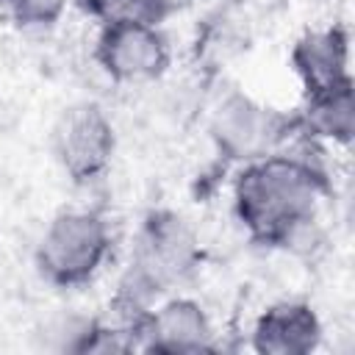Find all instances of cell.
I'll return each instance as SVG.
<instances>
[{"mask_svg":"<svg viewBox=\"0 0 355 355\" xmlns=\"http://www.w3.org/2000/svg\"><path fill=\"white\" fill-rule=\"evenodd\" d=\"M200 263L202 247L191 222L172 208H153L136 230L130 261L111 305L144 313L166 291L191 280Z\"/></svg>","mask_w":355,"mask_h":355,"instance_id":"cell-2","label":"cell"},{"mask_svg":"<svg viewBox=\"0 0 355 355\" xmlns=\"http://www.w3.org/2000/svg\"><path fill=\"white\" fill-rule=\"evenodd\" d=\"M322 319L305 300H280L258 313L250 347L258 355H311L322 344Z\"/></svg>","mask_w":355,"mask_h":355,"instance_id":"cell-8","label":"cell"},{"mask_svg":"<svg viewBox=\"0 0 355 355\" xmlns=\"http://www.w3.org/2000/svg\"><path fill=\"white\" fill-rule=\"evenodd\" d=\"M92 55L114 83H150L164 78L172 64L166 33L161 25L144 22L100 25Z\"/></svg>","mask_w":355,"mask_h":355,"instance_id":"cell-6","label":"cell"},{"mask_svg":"<svg viewBox=\"0 0 355 355\" xmlns=\"http://www.w3.org/2000/svg\"><path fill=\"white\" fill-rule=\"evenodd\" d=\"M139 349L164 355L214 352L216 330L202 302L194 297H166L158 305H150L141 316Z\"/></svg>","mask_w":355,"mask_h":355,"instance_id":"cell-7","label":"cell"},{"mask_svg":"<svg viewBox=\"0 0 355 355\" xmlns=\"http://www.w3.org/2000/svg\"><path fill=\"white\" fill-rule=\"evenodd\" d=\"M111 227L100 211L67 208L58 211L33 252L36 272L55 288H80L92 283L111 255Z\"/></svg>","mask_w":355,"mask_h":355,"instance_id":"cell-3","label":"cell"},{"mask_svg":"<svg viewBox=\"0 0 355 355\" xmlns=\"http://www.w3.org/2000/svg\"><path fill=\"white\" fill-rule=\"evenodd\" d=\"M297 114V128L311 141L352 144L355 139V80L347 78L336 86L305 94Z\"/></svg>","mask_w":355,"mask_h":355,"instance_id":"cell-10","label":"cell"},{"mask_svg":"<svg viewBox=\"0 0 355 355\" xmlns=\"http://www.w3.org/2000/svg\"><path fill=\"white\" fill-rule=\"evenodd\" d=\"M75 6L97 25H161L172 14V0H75Z\"/></svg>","mask_w":355,"mask_h":355,"instance_id":"cell-11","label":"cell"},{"mask_svg":"<svg viewBox=\"0 0 355 355\" xmlns=\"http://www.w3.org/2000/svg\"><path fill=\"white\" fill-rule=\"evenodd\" d=\"M294 133H300L297 114L263 105L241 89L222 94L208 119V136L216 153L239 166L277 153L280 144Z\"/></svg>","mask_w":355,"mask_h":355,"instance_id":"cell-4","label":"cell"},{"mask_svg":"<svg viewBox=\"0 0 355 355\" xmlns=\"http://www.w3.org/2000/svg\"><path fill=\"white\" fill-rule=\"evenodd\" d=\"M67 3L69 0H8L3 8L19 28L39 31V28H53L64 17Z\"/></svg>","mask_w":355,"mask_h":355,"instance_id":"cell-12","label":"cell"},{"mask_svg":"<svg viewBox=\"0 0 355 355\" xmlns=\"http://www.w3.org/2000/svg\"><path fill=\"white\" fill-rule=\"evenodd\" d=\"M6 3H8V0H0V6H6Z\"/></svg>","mask_w":355,"mask_h":355,"instance_id":"cell-13","label":"cell"},{"mask_svg":"<svg viewBox=\"0 0 355 355\" xmlns=\"http://www.w3.org/2000/svg\"><path fill=\"white\" fill-rule=\"evenodd\" d=\"M53 158L75 186L100 180L116 153V130L103 105L92 100L72 103L53 125Z\"/></svg>","mask_w":355,"mask_h":355,"instance_id":"cell-5","label":"cell"},{"mask_svg":"<svg viewBox=\"0 0 355 355\" xmlns=\"http://www.w3.org/2000/svg\"><path fill=\"white\" fill-rule=\"evenodd\" d=\"M288 67L297 75L302 94L336 86L349 75V31L341 22L300 33L288 50Z\"/></svg>","mask_w":355,"mask_h":355,"instance_id":"cell-9","label":"cell"},{"mask_svg":"<svg viewBox=\"0 0 355 355\" xmlns=\"http://www.w3.org/2000/svg\"><path fill=\"white\" fill-rule=\"evenodd\" d=\"M330 194L319 164L294 153H269L239 166L233 178V214L258 247H291L316 222Z\"/></svg>","mask_w":355,"mask_h":355,"instance_id":"cell-1","label":"cell"}]
</instances>
